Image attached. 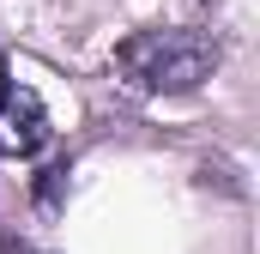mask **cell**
<instances>
[{
	"mask_svg": "<svg viewBox=\"0 0 260 254\" xmlns=\"http://www.w3.org/2000/svg\"><path fill=\"white\" fill-rule=\"evenodd\" d=\"M6 91H12V85H6V61H0V97H6Z\"/></svg>",
	"mask_w": 260,
	"mask_h": 254,
	"instance_id": "5",
	"label": "cell"
},
{
	"mask_svg": "<svg viewBox=\"0 0 260 254\" xmlns=\"http://www.w3.org/2000/svg\"><path fill=\"white\" fill-rule=\"evenodd\" d=\"M61 182H67V164H49V170H43V182H37V200H43V206H55V200H61Z\"/></svg>",
	"mask_w": 260,
	"mask_h": 254,
	"instance_id": "3",
	"label": "cell"
},
{
	"mask_svg": "<svg viewBox=\"0 0 260 254\" xmlns=\"http://www.w3.org/2000/svg\"><path fill=\"white\" fill-rule=\"evenodd\" d=\"M49 145V109L30 85L0 97V157H30Z\"/></svg>",
	"mask_w": 260,
	"mask_h": 254,
	"instance_id": "2",
	"label": "cell"
},
{
	"mask_svg": "<svg viewBox=\"0 0 260 254\" xmlns=\"http://www.w3.org/2000/svg\"><path fill=\"white\" fill-rule=\"evenodd\" d=\"M218 43L206 30H133L115 49V73L145 97H182L212 79Z\"/></svg>",
	"mask_w": 260,
	"mask_h": 254,
	"instance_id": "1",
	"label": "cell"
},
{
	"mask_svg": "<svg viewBox=\"0 0 260 254\" xmlns=\"http://www.w3.org/2000/svg\"><path fill=\"white\" fill-rule=\"evenodd\" d=\"M0 248H6V254H37L30 242H18V236H0Z\"/></svg>",
	"mask_w": 260,
	"mask_h": 254,
	"instance_id": "4",
	"label": "cell"
}]
</instances>
